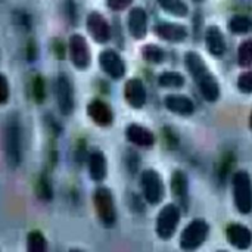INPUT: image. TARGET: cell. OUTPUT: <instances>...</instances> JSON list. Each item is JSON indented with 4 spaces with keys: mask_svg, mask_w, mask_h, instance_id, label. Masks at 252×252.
Here are the masks:
<instances>
[{
    "mask_svg": "<svg viewBox=\"0 0 252 252\" xmlns=\"http://www.w3.org/2000/svg\"><path fill=\"white\" fill-rule=\"evenodd\" d=\"M128 31L133 38L142 40L148 34V15L143 7H133L128 13Z\"/></svg>",
    "mask_w": 252,
    "mask_h": 252,
    "instance_id": "2e32d148",
    "label": "cell"
},
{
    "mask_svg": "<svg viewBox=\"0 0 252 252\" xmlns=\"http://www.w3.org/2000/svg\"><path fill=\"white\" fill-rule=\"evenodd\" d=\"M185 65L193 81L196 83L202 97L207 102H216L220 97V84L213 75L204 59L196 52H188L185 55Z\"/></svg>",
    "mask_w": 252,
    "mask_h": 252,
    "instance_id": "6da1fadb",
    "label": "cell"
},
{
    "mask_svg": "<svg viewBox=\"0 0 252 252\" xmlns=\"http://www.w3.org/2000/svg\"><path fill=\"white\" fill-rule=\"evenodd\" d=\"M210 236V224L202 219L192 220L180 235V250L185 252L198 251Z\"/></svg>",
    "mask_w": 252,
    "mask_h": 252,
    "instance_id": "277c9868",
    "label": "cell"
},
{
    "mask_svg": "<svg viewBox=\"0 0 252 252\" xmlns=\"http://www.w3.org/2000/svg\"><path fill=\"white\" fill-rule=\"evenodd\" d=\"M15 21H16V24H18V25L24 27L25 30H28V28H30V25H31V19H30V16H28L27 13H24V12H15Z\"/></svg>",
    "mask_w": 252,
    "mask_h": 252,
    "instance_id": "d6a6232c",
    "label": "cell"
},
{
    "mask_svg": "<svg viewBox=\"0 0 252 252\" xmlns=\"http://www.w3.org/2000/svg\"><path fill=\"white\" fill-rule=\"evenodd\" d=\"M232 192L236 210L248 216L252 213V180L245 170H239L232 177Z\"/></svg>",
    "mask_w": 252,
    "mask_h": 252,
    "instance_id": "3957f363",
    "label": "cell"
},
{
    "mask_svg": "<svg viewBox=\"0 0 252 252\" xmlns=\"http://www.w3.org/2000/svg\"><path fill=\"white\" fill-rule=\"evenodd\" d=\"M182 219V210L176 204H167L161 208L157 221H155V232L157 236L162 241H170L180 224Z\"/></svg>",
    "mask_w": 252,
    "mask_h": 252,
    "instance_id": "5b68a950",
    "label": "cell"
},
{
    "mask_svg": "<svg viewBox=\"0 0 252 252\" xmlns=\"http://www.w3.org/2000/svg\"><path fill=\"white\" fill-rule=\"evenodd\" d=\"M157 1L162 7V10H165L173 16L183 18L189 13V7L185 0H157Z\"/></svg>",
    "mask_w": 252,
    "mask_h": 252,
    "instance_id": "603a6c76",
    "label": "cell"
},
{
    "mask_svg": "<svg viewBox=\"0 0 252 252\" xmlns=\"http://www.w3.org/2000/svg\"><path fill=\"white\" fill-rule=\"evenodd\" d=\"M164 105L170 112L180 117H189L195 112V103L185 94H168L164 99Z\"/></svg>",
    "mask_w": 252,
    "mask_h": 252,
    "instance_id": "e0dca14e",
    "label": "cell"
},
{
    "mask_svg": "<svg viewBox=\"0 0 252 252\" xmlns=\"http://www.w3.org/2000/svg\"><path fill=\"white\" fill-rule=\"evenodd\" d=\"M3 149H4V158L7 165L10 168L19 167L22 161V136H21V124L16 115L9 117L4 126Z\"/></svg>",
    "mask_w": 252,
    "mask_h": 252,
    "instance_id": "7a4b0ae2",
    "label": "cell"
},
{
    "mask_svg": "<svg viewBox=\"0 0 252 252\" xmlns=\"http://www.w3.org/2000/svg\"><path fill=\"white\" fill-rule=\"evenodd\" d=\"M229 30L233 34H250L252 31V18L248 15H235L229 21Z\"/></svg>",
    "mask_w": 252,
    "mask_h": 252,
    "instance_id": "7402d4cb",
    "label": "cell"
},
{
    "mask_svg": "<svg viewBox=\"0 0 252 252\" xmlns=\"http://www.w3.org/2000/svg\"><path fill=\"white\" fill-rule=\"evenodd\" d=\"M35 192H37L38 198L43 199V201H50L52 199V186H50V183H49V180L46 177H41L37 182Z\"/></svg>",
    "mask_w": 252,
    "mask_h": 252,
    "instance_id": "f1b7e54d",
    "label": "cell"
},
{
    "mask_svg": "<svg viewBox=\"0 0 252 252\" xmlns=\"http://www.w3.org/2000/svg\"><path fill=\"white\" fill-rule=\"evenodd\" d=\"M193 1H204V0H193Z\"/></svg>",
    "mask_w": 252,
    "mask_h": 252,
    "instance_id": "74e56055",
    "label": "cell"
},
{
    "mask_svg": "<svg viewBox=\"0 0 252 252\" xmlns=\"http://www.w3.org/2000/svg\"><path fill=\"white\" fill-rule=\"evenodd\" d=\"M226 238L227 242L239 250V251H247L252 247V232L241 223H232L226 229Z\"/></svg>",
    "mask_w": 252,
    "mask_h": 252,
    "instance_id": "8fae6325",
    "label": "cell"
},
{
    "mask_svg": "<svg viewBox=\"0 0 252 252\" xmlns=\"http://www.w3.org/2000/svg\"><path fill=\"white\" fill-rule=\"evenodd\" d=\"M217 252H227V251H217Z\"/></svg>",
    "mask_w": 252,
    "mask_h": 252,
    "instance_id": "f35d334b",
    "label": "cell"
},
{
    "mask_svg": "<svg viewBox=\"0 0 252 252\" xmlns=\"http://www.w3.org/2000/svg\"><path fill=\"white\" fill-rule=\"evenodd\" d=\"M250 127H251V130H252V112H251V117H250Z\"/></svg>",
    "mask_w": 252,
    "mask_h": 252,
    "instance_id": "d590c367",
    "label": "cell"
},
{
    "mask_svg": "<svg viewBox=\"0 0 252 252\" xmlns=\"http://www.w3.org/2000/svg\"><path fill=\"white\" fill-rule=\"evenodd\" d=\"M140 188L145 201L149 205H158L165 196V186L162 177L158 171L148 168L140 176Z\"/></svg>",
    "mask_w": 252,
    "mask_h": 252,
    "instance_id": "52a82bcc",
    "label": "cell"
},
{
    "mask_svg": "<svg viewBox=\"0 0 252 252\" xmlns=\"http://www.w3.org/2000/svg\"><path fill=\"white\" fill-rule=\"evenodd\" d=\"M238 89L239 92L245 93V94H251L252 93V69L242 72L238 77Z\"/></svg>",
    "mask_w": 252,
    "mask_h": 252,
    "instance_id": "f546056e",
    "label": "cell"
},
{
    "mask_svg": "<svg viewBox=\"0 0 252 252\" xmlns=\"http://www.w3.org/2000/svg\"><path fill=\"white\" fill-rule=\"evenodd\" d=\"M37 58V46L34 41H30L27 46V59L28 61H34Z\"/></svg>",
    "mask_w": 252,
    "mask_h": 252,
    "instance_id": "836d02e7",
    "label": "cell"
},
{
    "mask_svg": "<svg viewBox=\"0 0 252 252\" xmlns=\"http://www.w3.org/2000/svg\"><path fill=\"white\" fill-rule=\"evenodd\" d=\"M27 252H49L47 241L40 230H31L27 236Z\"/></svg>",
    "mask_w": 252,
    "mask_h": 252,
    "instance_id": "cb8c5ba5",
    "label": "cell"
},
{
    "mask_svg": "<svg viewBox=\"0 0 252 252\" xmlns=\"http://www.w3.org/2000/svg\"><path fill=\"white\" fill-rule=\"evenodd\" d=\"M69 252H83V251H81V250H71Z\"/></svg>",
    "mask_w": 252,
    "mask_h": 252,
    "instance_id": "8d00e7d4",
    "label": "cell"
},
{
    "mask_svg": "<svg viewBox=\"0 0 252 252\" xmlns=\"http://www.w3.org/2000/svg\"><path fill=\"white\" fill-rule=\"evenodd\" d=\"M154 31L159 38L171 43H182L188 38V28L176 22H159L155 25Z\"/></svg>",
    "mask_w": 252,
    "mask_h": 252,
    "instance_id": "9a60e30c",
    "label": "cell"
},
{
    "mask_svg": "<svg viewBox=\"0 0 252 252\" xmlns=\"http://www.w3.org/2000/svg\"><path fill=\"white\" fill-rule=\"evenodd\" d=\"M205 44L213 56H223L226 52V40L221 30L216 25H210L205 31Z\"/></svg>",
    "mask_w": 252,
    "mask_h": 252,
    "instance_id": "d6986e66",
    "label": "cell"
},
{
    "mask_svg": "<svg viewBox=\"0 0 252 252\" xmlns=\"http://www.w3.org/2000/svg\"><path fill=\"white\" fill-rule=\"evenodd\" d=\"M9 96H10V90H9V81L7 78L0 74V105H4L7 103L9 100Z\"/></svg>",
    "mask_w": 252,
    "mask_h": 252,
    "instance_id": "4dcf8cb0",
    "label": "cell"
},
{
    "mask_svg": "<svg viewBox=\"0 0 252 252\" xmlns=\"http://www.w3.org/2000/svg\"><path fill=\"white\" fill-rule=\"evenodd\" d=\"M133 3V0H106V4L111 10L114 12H120L127 9L130 4Z\"/></svg>",
    "mask_w": 252,
    "mask_h": 252,
    "instance_id": "1f68e13d",
    "label": "cell"
},
{
    "mask_svg": "<svg viewBox=\"0 0 252 252\" xmlns=\"http://www.w3.org/2000/svg\"><path fill=\"white\" fill-rule=\"evenodd\" d=\"M99 65H100L102 71L106 75H109L112 80H120L126 74V63H124L123 58L120 56V53H117L112 49H106V50L100 52Z\"/></svg>",
    "mask_w": 252,
    "mask_h": 252,
    "instance_id": "30bf717a",
    "label": "cell"
},
{
    "mask_svg": "<svg viewBox=\"0 0 252 252\" xmlns=\"http://www.w3.org/2000/svg\"><path fill=\"white\" fill-rule=\"evenodd\" d=\"M126 137L130 143L140 146V148H152L155 143V136L154 133L139 124H130L126 128Z\"/></svg>",
    "mask_w": 252,
    "mask_h": 252,
    "instance_id": "ac0fdd59",
    "label": "cell"
},
{
    "mask_svg": "<svg viewBox=\"0 0 252 252\" xmlns=\"http://www.w3.org/2000/svg\"><path fill=\"white\" fill-rule=\"evenodd\" d=\"M55 53H56V56L58 58H63V47H62V43L61 41H56L55 43Z\"/></svg>",
    "mask_w": 252,
    "mask_h": 252,
    "instance_id": "e575fe53",
    "label": "cell"
},
{
    "mask_svg": "<svg viewBox=\"0 0 252 252\" xmlns=\"http://www.w3.org/2000/svg\"><path fill=\"white\" fill-rule=\"evenodd\" d=\"M171 192L174 195V198L177 199L179 204L182 205H188V199H189V182H188V176L185 171L177 170L173 173L171 176Z\"/></svg>",
    "mask_w": 252,
    "mask_h": 252,
    "instance_id": "44dd1931",
    "label": "cell"
},
{
    "mask_svg": "<svg viewBox=\"0 0 252 252\" xmlns=\"http://www.w3.org/2000/svg\"><path fill=\"white\" fill-rule=\"evenodd\" d=\"M158 84L164 89H180L185 84V77L176 71H165L158 77Z\"/></svg>",
    "mask_w": 252,
    "mask_h": 252,
    "instance_id": "d4e9b609",
    "label": "cell"
},
{
    "mask_svg": "<svg viewBox=\"0 0 252 252\" xmlns=\"http://www.w3.org/2000/svg\"><path fill=\"white\" fill-rule=\"evenodd\" d=\"M69 56L71 62L77 69H87L92 62L90 47L87 44V40L80 34H72L69 38Z\"/></svg>",
    "mask_w": 252,
    "mask_h": 252,
    "instance_id": "ba28073f",
    "label": "cell"
},
{
    "mask_svg": "<svg viewBox=\"0 0 252 252\" xmlns=\"http://www.w3.org/2000/svg\"><path fill=\"white\" fill-rule=\"evenodd\" d=\"M124 97L131 108L134 109L143 108L148 99V93L143 81L140 78H130L124 86Z\"/></svg>",
    "mask_w": 252,
    "mask_h": 252,
    "instance_id": "4fadbf2b",
    "label": "cell"
},
{
    "mask_svg": "<svg viewBox=\"0 0 252 252\" xmlns=\"http://www.w3.org/2000/svg\"><path fill=\"white\" fill-rule=\"evenodd\" d=\"M56 103L62 115H71L74 111V90L69 78L63 74H59L55 84Z\"/></svg>",
    "mask_w": 252,
    "mask_h": 252,
    "instance_id": "9c48e42d",
    "label": "cell"
},
{
    "mask_svg": "<svg viewBox=\"0 0 252 252\" xmlns=\"http://www.w3.org/2000/svg\"><path fill=\"white\" fill-rule=\"evenodd\" d=\"M89 174L90 179L96 183H100L108 176V162L106 157L100 151H94L89 157Z\"/></svg>",
    "mask_w": 252,
    "mask_h": 252,
    "instance_id": "ffe728a7",
    "label": "cell"
},
{
    "mask_svg": "<svg viewBox=\"0 0 252 252\" xmlns=\"http://www.w3.org/2000/svg\"><path fill=\"white\" fill-rule=\"evenodd\" d=\"M87 31L92 35V38L99 43H108L111 40V27L108 21L99 13V12H92L87 16Z\"/></svg>",
    "mask_w": 252,
    "mask_h": 252,
    "instance_id": "7c38bea8",
    "label": "cell"
},
{
    "mask_svg": "<svg viewBox=\"0 0 252 252\" xmlns=\"http://www.w3.org/2000/svg\"><path fill=\"white\" fill-rule=\"evenodd\" d=\"M238 63L244 68H248L252 65V38H248L239 44Z\"/></svg>",
    "mask_w": 252,
    "mask_h": 252,
    "instance_id": "4316f807",
    "label": "cell"
},
{
    "mask_svg": "<svg viewBox=\"0 0 252 252\" xmlns=\"http://www.w3.org/2000/svg\"><path fill=\"white\" fill-rule=\"evenodd\" d=\"M142 56L149 63H161L165 58L164 50L157 44H146L142 49Z\"/></svg>",
    "mask_w": 252,
    "mask_h": 252,
    "instance_id": "484cf974",
    "label": "cell"
},
{
    "mask_svg": "<svg viewBox=\"0 0 252 252\" xmlns=\"http://www.w3.org/2000/svg\"><path fill=\"white\" fill-rule=\"evenodd\" d=\"M87 114H89L90 120L100 127H109L114 121V112H112L111 106L100 99H93L89 103Z\"/></svg>",
    "mask_w": 252,
    "mask_h": 252,
    "instance_id": "5bb4252c",
    "label": "cell"
},
{
    "mask_svg": "<svg viewBox=\"0 0 252 252\" xmlns=\"http://www.w3.org/2000/svg\"><path fill=\"white\" fill-rule=\"evenodd\" d=\"M32 97L37 103H43L46 99V86H44V80L37 75L32 80Z\"/></svg>",
    "mask_w": 252,
    "mask_h": 252,
    "instance_id": "83f0119b",
    "label": "cell"
},
{
    "mask_svg": "<svg viewBox=\"0 0 252 252\" xmlns=\"http://www.w3.org/2000/svg\"><path fill=\"white\" fill-rule=\"evenodd\" d=\"M93 204L102 224L105 227H114L117 223V208L112 192L105 186L97 188L93 195Z\"/></svg>",
    "mask_w": 252,
    "mask_h": 252,
    "instance_id": "8992f818",
    "label": "cell"
}]
</instances>
